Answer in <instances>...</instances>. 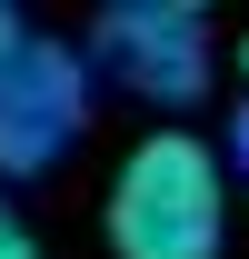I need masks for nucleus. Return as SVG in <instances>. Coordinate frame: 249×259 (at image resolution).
Listing matches in <instances>:
<instances>
[{
  "label": "nucleus",
  "mask_w": 249,
  "mask_h": 259,
  "mask_svg": "<svg viewBox=\"0 0 249 259\" xmlns=\"http://www.w3.org/2000/svg\"><path fill=\"white\" fill-rule=\"evenodd\" d=\"M100 229H110V259H219V239H229V169H219V150L189 140V130L130 140Z\"/></svg>",
  "instance_id": "nucleus-1"
},
{
  "label": "nucleus",
  "mask_w": 249,
  "mask_h": 259,
  "mask_svg": "<svg viewBox=\"0 0 249 259\" xmlns=\"http://www.w3.org/2000/svg\"><path fill=\"white\" fill-rule=\"evenodd\" d=\"M90 120V60H70L60 40H20L0 60V169H60V150Z\"/></svg>",
  "instance_id": "nucleus-2"
},
{
  "label": "nucleus",
  "mask_w": 249,
  "mask_h": 259,
  "mask_svg": "<svg viewBox=\"0 0 249 259\" xmlns=\"http://www.w3.org/2000/svg\"><path fill=\"white\" fill-rule=\"evenodd\" d=\"M100 60L110 80L159 110H189V100L210 90V30H199V10H110L100 20Z\"/></svg>",
  "instance_id": "nucleus-3"
},
{
  "label": "nucleus",
  "mask_w": 249,
  "mask_h": 259,
  "mask_svg": "<svg viewBox=\"0 0 249 259\" xmlns=\"http://www.w3.org/2000/svg\"><path fill=\"white\" fill-rule=\"evenodd\" d=\"M0 259H40V239H30L20 220H10V199H0Z\"/></svg>",
  "instance_id": "nucleus-4"
},
{
  "label": "nucleus",
  "mask_w": 249,
  "mask_h": 259,
  "mask_svg": "<svg viewBox=\"0 0 249 259\" xmlns=\"http://www.w3.org/2000/svg\"><path fill=\"white\" fill-rule=\"evenodd\" d=\"M20 40H30V30H20V10H0V60H10Z\"/></svg>",
  "instance_id": "nucleus-5"
},
{
  "label": "nucleus",
  "mask_w": 249,
  "mask_h": 259,
  "mask_svg": "<svg viewBox=\"0 0 249 259\" xmlns=\"http://www.w3.org/2000/svg\"><path fill=\"white\" fill-rule=\"evenodd\" d=\"M239 80H249V30H239Z\"/></svg>",
  "instance_id": "nucleus-6"
}]
</instances>
